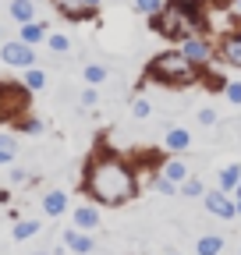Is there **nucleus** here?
<instances>
[{
  "mask_svg": "<svg viewBox=\"0 0 241 255\" xmlns=\"http://www.w3.org/2000/svg\"><path fill=\"white\" fill-rule=\"evenodd\" d=\"M138 188H142V174L135 167V156H124L103 142L89 152L82 167V191L96 206L120 209L138 199Z\"/></svg>",
  "mask_w": 241,
  "mask_h": 255,
  "instance_id": "nucleus-1",
  "label": "nucleus"
},
{
  "mask_svg": "<svg viewBox=\"0 0 241 255\" xmlns=\"http://www.w3.org/2000/svg\"><path fill=\"white\" fill-rule=\"evenodd\" d=\"M149 28L156 36L170 39L174 46L185 43L188 36H202V32H209L206 4L202 0H167V7L156 18H149Z\"/></svg>",
  "mask_w": 241,
  "mask_h": 255,
  "instance_id": "nucleus-2",
  "label": "nucleus"
},
{
  "mask_svg": "<svg viewBox=\"0 0 241 255\" xmlns=\"http://www.w3.org/2000/svg\"><path fill=\"white\" fill-rule=\"evenodd\" d=\"M199 78H202V68L181 53V46H170L156 57H149L145 64V82H156L163 89H188Z\"/></svg>",
  "mask_w": 241,
  "mask_h": 255,
  "instance_id": "nucleus-3",
  "label": "nucleus"
},
{
  "mask_svg": "<svg viewBox=\"0 0 241 255\" xmlns=\"http://www.w3.org/2000/svg\"><path fill=\"white\" fill-rule=\"evenodd\" d=\"M28 100H32V89H25V82H0V124L25 117Z\"/></svg>",
  "mask_w": 241,
  "mask_h": 255,
  "instance_id": "nucleus-4",
  "label": "nucleus"
},
{
  "mask_svg": "<svg viewBox=\"0 0 241 255\" xmlns=\"http://www.w3.org/2000/svg\"><path fill=\"white\" fill-rule=\"evenodd\" d=\"M177 46H181V53H185V57H188L192 64H199L202 71H206L209 64L217 60V43L209 39L206 32H202V36H188L185 43H177Z\"/></svg>",
  "mask_w": 241,
  "mask_h": 255,
  "instance_id": "nucleus-5",
  "label": "nucleus"
},
{
  "mask_svg": "<svg viewBox=\"0 0 241 255\" xmlns=\"http://www.w3.org/2000/svg\"><path fill=\"white\" fill-rule=\"evenodd\" d=\"M202 206H206V213H209V216H220V220H238L234 195H227V191H220V188H206Z\"/></svg>",
  "mask_w": 241,
  "mask_h": 255,
  "instance_id": "nucleus-6",
  "label": "nucleus"
},
{
  "mask_svg": "<svg viewBox=\"0 0 241 255\" xmlns=\"http://www.w3.org/2000/svg\"><path fill=\"white\" fill-rule=\"evenodd\" d=\"M0 60L7 64V68H32L36 64V46H28V43H21V39H11V43H4L0 46Z\"/></svg>",
  "mask_w": 241,
  "mask_h": 255,
  "instance_id": "nucleus-7",
  "label": "nucleus"
},
{
  "mask_svg": "<svg viewBox=\"0 0 241 255\" xmlns=\"http://www.w3.org/2000/svg\"><path fill=\"white\" fill-rule=\"evenodd\" d=\"M217 60L231 64V68H241V21L217 39Z\"/></svg>",
  "mask_w": 241,
  "mask_h": 255,
  "instance_id": "nucleus-8",
  "label": "nucleus"
},
{
  "mask_svg": "<svg viewBox=\"0 0 241 255\" xmlns=\"http://www.w3.org/2000/svg\"><path fill=\"white\" fill-rule=\"evenodd\" d=\"M100 220H103V213H100V206H96L93 199L71 209V223H75L78 231H89V234H93V231L100 227Z\"/></svg>",
  "mask_w": 241,
  "mask_h": 255,
  "instance_id": "nucleus-9",
  "label": "nucleus"
},
{
  "mask_svg": "<svg viewBox=\"0 0 241 255\" xmlns=\"http://www.w3.org/2000/svg\"><path fill=\"white\" fill-rule=\"evenodd\" d=\"M60 241H64L68 252H75V255H93V252H96V238L89 234V231H78L75 223H71L64 234H60Z\"/></svg>",
  "mask_w": 241,
  "mask_h": 255,
  "instance_id": "nucleus-10",
  "label": "nucleus"
},
{
  "mask_svg": "<svg viewBox=\"0 0 241 255\" xmlns=\"http://www.w3.org/2000/svg\"><path fill=\"white\" fill-rule=\"evenodd\" d=\"M163 149L170 156H185L192 149V131H188V128H181V124L167 128V131H163Z\"/></svg>",
  "mask_w": 241,
  "mask_h": 255,
  "instance_id": "nucleus-11",
  "label": "nucleus"
},
{
  "mask_svg": "<svg viewBox=\"0 0 241 255\" xmlns=\"http://www.w3.org/2000/svg\"><path fill=\"white\" fill-rule=\"evenodd\" d=\"M50 4H53V11L60 18H68V21H89V18H96L93 11L82 4V0H50Z\"/></svg>",
  "mask_w": 241,
  "mask_h": 255,
  "instance_id": "nucleus-12",
  "label": "nucleus"
},
{
  "mask_svg": "<svg viewBox=\"0 0 241 255\" xmlns=\"http://www.w3.org/2000/svg\"><path fill=\"white\" fill-rule=\"evenodd\" d=\"M46 36H50V28H46V21H39V18L25 21V25L18 28V39H21V43H28V46H39V43H46Z\"/></svg>",
  "mask_w": 241,
  "mask_h": 255,
  "instance_id": "nucleus-13",
  "label": "nucleus"
},
{
  "mask_svg": "<svg viewBox=\"0 0 241 255\" xmlns=\"http://www.w3.org/2000/svg\"><path fill=\"white\" fill-rule=\"evenodd\" d=\"M160 174H163L167 181L181 184V181H188V177H192V167H188L181 156H170V159H163V163H160Z\"/></svg>",
  "mask_w": 241,
  "mask_h": 255,
  "instance_id": "nucleus-14",
  "label": "nucleus"
},
{
  "mask_svg": "<svg viewBox=\"0 0 241 255\" xmlns=\"http://www.w3.org/2000/svg\"><path fill=\"white\" fill-rule=\"evenodd\" d=\"M224 234L220 231H206V234H199V241H195V255H224Z\"/></svg>",
  "mask_w": 241,
  "mask_h": 255,
  "instance_id": "nucleus-15",
  "label": "nucleus"
},
{
  "mask_svg": "<svg viewBox=\"0 0 241 255\" xmlns=\"http://www.w3.org/2000/svg\"><path fill=\"white\" fill-rule=\"evenodd\" d=\"M43 213H46L50 220L64 216V213H68V191H60V188L46 191V195H43Z\"/></svg>",
  "mask_w": 241,
  "mask_h": 255,
  "instance_id": "nucleus-16",
  "label": "nucleus"
},
{
  "mask_svg": "<svg viewBox=\"0 0 241 255\" xmlns=\"http://www.w3.org/2000/svg\"><path fill=\"white\" fill-rule=\"evenodd\" d=\"M238 181H241V163H227V167H220V174H217V188H220V191L234 195V191H238Z\"/></svg>",
  "mask_w": 241,
  "mask_h": 255,
  "instance_id": "nucleus-17",
  "label": "nucleus"
},
{
  "mask_svg": "<svg viewBox=\"0 0 241 255\" xmlns=\"http://www.w3.org/2000/svg\"><path fill=\"white\" fill-rule=\"evenodd\" d=\"M7 14H11L18 25H25V21L36 18V4H32V0H11V4H7Z\"/></svg>",
  "mask_w": 241,
  "mask_h": 255,
  "instance_id": "nucleus-18",
  "label": "nucleus"
},
{
  "mask_svg": "<svg viewBox=\"0 0 241 255\" xmlns=\"http://www.w3.org/2000/svg\"><path fill=\"white\" fill-rule=\"evenodd\" d=\"M39 231H43V223H39V220H18V223H14V231H11V238H14V241H28V238H36Z\"/></svg>",
  "mask_w": 241,
  "mask_h": 255,
  "instance_id": "nucleus-19",
  "label": "nucleus"
},
{
  "mask_svg": "<svg viewBox=\"0 0 241 255\" xmlns=\"http://www.w3.org/2000/svg\"><path fill=\"white\" fill-rule=\"evenodd\" d=\"M82 78H85V85H103L107 78H110V71H107V64H85L82 68Z\"/></svg>",
  "mask_w": 241,
  "mask_h": 255,
  "instance_id": "nucleus-20",
  "label": "nucleus"
},
{
  "mask_svg": "<svg viewBox=\"0 0 241 255\" xmlns=\"http://www.w3.org/2000/svg\"><path fill=\"white\" fill-rule=\"evenodd\" d=\"M14 128H18L21 135H43V131H46V124H43L39 117H32V114L18 117V121H14Z\"/></svg>",
  "mask_w": 241,
  "mask_h": 255,
  "instance_id": "nucleus-21",
  "label": "nucleus"
},
{
  "mask_svg": "<svg viewBox=\"0 0 241 255\" xmlns=\"http://www.w3.org/2000/svg\"><path fill=\"white\" fill-rule=\"evenodd\" d=\"M181 195H185V199H199V202H202V195H206V181L192 174L188 181H181Z\"/></svg>",
  "mask_w": 241,
  "mask_h": 255,
  "instance_id": "nucleus-22",
  "label": "nucleus"
},
{
  "mask_svg": "<svg viewBox=\"0 0 241 255\" xmlns=\"http://www.w3.org/2000/svg\"><path fill=\"white\" fill-rule=\"evenodd\" d=\"M135 14H142V18H156L163 7H167V0H135Z\"/></svg>",
  "mask_w": 241,
  "mask_h": 255,
  "instance_id": "nucleus-23",
  "label": "nucleus"
},
{
  "mask_svg": "<svg viewBox=\"0 0 241 255\" xmlns=\"http://www.w3.org/2000/svg\"><path fill=\"white\" fill-rule=\"evenodd\" d=\"M21 82H25V89H32V92H39V89H46V71H39L36 64H32V68H25Z\"/></svg>",
  "mask_w": 241,
  "mask_h": 255,
  "instance_id": "nucleus-24",
  "label": "nucleus"
},
{
  "mask_svg": "<svg viewBox=\"0 0 241 255\" xmlns=\"http://www.w3.org/2000/svg\"><path fill=\"white\" fill-rule=\"evenodd\" d=\"M149 117H153V103L145 96H135L131 100V121H149Z\"/></svg>",
  "mask_w": 241,
  "mask_h": 255,
  "instance_id": "nucleus-25",
  "label": "nucleus"
},
{
  "mask_svg": "<svg viewBox=\"0 0 241 255\" xmlns=\"http://www.w3.org/2000/svg\"><path fill=\"white\" fill-rule=\"evenodd\" d=\"M153 188L160 191V195H167V199H174V195H181V184H174V181H167L160 170H156V177H153Z\"/></svg>",
  "mask_w": 241,
  "mask_h": 255,
  "instance_id": "nucleus-26",
  "label": "nucleus"
},
{
  "mask_svg": "<svg viewBox=\"0 0 241 255\" xmlns=\"http://www.w3.org/2000/svg\"><path fill=\"white\" fill-rule=\"evenodd\" d=\"M46 46H50L53 53H68V50H71V39L64 36V32H50V36H46Z\"/></svg>",
  "mask_w": 241,
  "mask_h": 255,
  "instance_id": "nucleus-27",
  "label": "nucleus"
},
{
  "mask_svg": "<svg viewBox=\"0 0 241 255\" xmlns=\"http://www.w3.org/2000/svg\"><path fill=\"white\" fill-rule=\"evenodd\" d=\"M96 103H100V89H96V85H89V89L78 92V107H82V110H93Z\"/></svg>",
  "mask_w": 241,
  "mask_h": 255,
  "instance_id": "nucleus-28",
  "label": "nucleus"
},
{
  "mask_svg": "<svg viewBox=\"0 0 241 255\" xmlns=\"http://www.w3.org/2000/svg\"><path fill=\"white\" fill-rule=\"evenodd\" d=\"M224 100L231 103V107H241V82H224Z\"/></svg>",
  "mask_w": 241,
  "mask_h": 255,
  "instance_id": "nucleus-29",
  "label": "nucleus"
},
{
  "mask_svg": "<svg viewBox=\"0 0 241 255\" xmlns=\"http://www.w3.org/2000/svg\"><path fill=\"white\" fill-rule=\"evenodd\" d=\"M195 117H199V124H202V128H213V124L220 121V114H217L213 107H202V110H199Z\"/></svg>",
  "mask_w": 241,
  "mask_h": 255,
  "instance_id": "nucleus-30",
  "label": "nucleus"
},
{
  "mask_svg": "<svg viewBox=\"0 0 241 255\" xmlns=\"http://www.w3.org/2000/svg\"><path fill=\"white\" fill-rule=\"evenodd\" d=\"M7 181H11V184H28V181H32V177H28V170H25V167H11V174H7Z\"/></svg>",
  "mask_w": 241,
  "mask_h": 255,
  "instance_id": "nucleus-31",
  "label": "nucleus"
},
{
  "mask_svg": "<svg viewBox=\"0 0 241 255\" xmlns=\"http://www.w3.org/2000/svg\"><path fill=\"white\" fill-rule=\"evenodd\" d=\"M0 149H7V152H18V138H14V135H0Z\"/></svg>",
  "mask_w": 241,
  "mask_h": 255,
  "instance_id": "nucleus-32",
  "label": "nucleus"
},
{
  "mask_svg": "<svg viewBox=\"0 0 241 255\" xmlns=\"http://www.w3.org/2000/svg\"><path fill=\"white\" fill-rule=\"evenodd\" d=\"M227 14H231L234 21H241V0H231V4H227Z\"/></svg>",
  "mask_w": 241,
  "mask_h": 255,
  "instance_id": "nucleus-33",
  "label": "nucleus"
},
{
  "mask_svg": "<svg viewBox=\"0 0 241 255\" xmlns=\"http://www.w3.org/2000/svg\"><path fill=\"white\" fill-rule=\"evenodd\" d=\"M11 159H14V152H7V149H0V167H7Z\"/></svg>",
  "mask_w": 241,
  "mask_h": 255,
  "instance_id": "nucleus-34",
  "label": "nucleus"
},
{
  "mask_svg": "<svg viewBox=\"0 0 241 255\" xmlns=\"http://www.w3.org/2000/svg\"><path fill=\"white\" fill-rule=\"evenodd\" d=\"M82 4H85L89 11H93V14H96V11H100V4H103V0H82Z\"/></svg>",
  "mask_w": 241,
  "mask_h": 255,
  "instance_id": "nucleus-35",
  "label": "nucleus"
},
{
  "mask_svg": "<svg viewBox=\"0 0 241 255\" xmlns=\"http://www.w3.org/2000/svg\"><path fill=\"white\" fill-rule=\"evenodd\" d=\"M234 206H238V216H241V195H234Z\"/></svg>",
  "mask_w": 241,
  "mask_h": 255,
  "instance_id": "nucleus-36",
  "label": "nucleus"
},
{
  "mask_svg": "<svg viewBox=\"0 0 241 255\" xmlns=\"http://www.w3.org/2000/svg\"><path fill=\"white\" fill-rule=\"evenodd\" d=\"M234 195H241V181H238V191H234Z\"/></svg>",
  "mask_w": 241,
  "mask_h": 255,
  "instance_id": "nucleus-37",
  "label": "nucleus"
},
{
  "mask_svg": "<svg viewBox=\"0 0 241 255\" xmlns=\"http://www.w3.org/2000/svg\"><path fill=\"white\" fill-rule=\"evenodd\" d=\"M32 255H50V252H32Z\"/></svg>",
  "mask_w": 241,
  "mask_h": 255,
  "instance_id": "nucleus-38",
  "label": "nucleus"
},
{
  "mask_svg": "<svg viewBox=\"0 0 241 255\" xmlns=\"http://www.w3.org/2000/svg\"><path fill=\"white\" fill-rule=\"evenodd\" d=\"M167 255H181V252H167Z\"/></svg>",
  "mask_w": 241,
  "mask_h": 255,
  "instance_id": "nucleus-39",
  "label": "nucleus"
},
{
  "mask_svg": "<svg viewBox=\"0 0 241 255\" xmlns=\"http://www.w3.org/2000/svg\"><path fill=\"white\" fill-rule=\"evenodd\" d=\"M238 255H241V248H238Z\"/></svg>",
  "mask_w": 241,
  "mask_h": 255,
  "instance_id": "nucleus-40",
  "label": "nucleus"
}]
</instances>
